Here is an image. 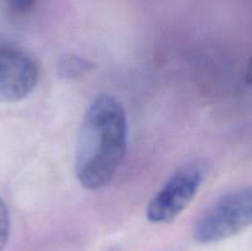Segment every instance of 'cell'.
Returning <instances> with one entry per match:
<instances>
[{"mask_svg": "<svg viewBox=\"0 0 252 251\" xmlns=\"http://www.w3.org/2000/svg\"><path fill=\"white\" fill-rule=\"evenodd\" d=\"M128 120L122 102L102 94L89 105L75 145L74 171L79 184L96 191L107 186L126 157Z\"/></svg>", "mask_w": 252, "mask_h": 251, "instance_id": "obj_1", "label": "cell"}, {"mask_svg": "<svg viewBox=\"0 0 252 251\" xmlns=\"http://www.w3.org/2000/svg\"><path fill=\"white\" fill-rule=\"evenodd\" d=\"M252 220V192L240 187L219 197L196 221L193 238L199 244H214L238 235Z\"/></svg>", "mask_w": 252, "mask_h": 251, "instance_id": "obj_2", "label": "cell"}, {"mask_svg": "<svg viewBox=\"0 0 252 251\" xmlns=\"http://www.w3.org/2000/svg\"><path fill=\"white\" fill-rule=\"evenodd\" d=\"M208 170L209 164L203 159L189 160L177 167L148 203V220L155 224L176 220L198 193Z\"/></svg>", "mask_w": 252, "mask_h": 251, "instance_id": "obj_3", "label": "cell"}, {"mask_svg": "<svg viewBox=\"0 0 252 251\" xmlns=\"http://www.w3.org/2000/svg\"><path fill=\"white\" fill-rule=\"evenodd\" d=\"M38 83V68L29 54L0 46V102H19L32 94Z\"/></svg>", "mask_w": 252, "mask_h": 251, "instance_id": "obj_4", "label": "cell"}, {"mask_svg": "<svg viewBox=\"0 0 252 251\" xmlns=\"http://www.w3.org/2000/svg\"><path fill=\"white\" fill-rule=\"evenodd\" d=\"M93 68V63L79 56H68L62 59L58 66V73L62 78L74 79L83 76Z\"/></svg>", "mask_w": 252, "mask_h": 251, "instance_id": "obj_5", "label": "cell"}, {"mask_svg": "<svg viewBox=\"0 0 252 251\" xmlns=\"http://www.w3.org/2000/svg\"><path fill=\"white\" fill-rule=\"evenodd\" d=\"M10 228H11V219H10L9 209L5 202L0 198V251L4 250L9 241Z\"/></svg>", "mask_w": 252, "mask_h": 251, "instance_id": "obj_6", "label": "cell"}, {"mask_svg": "<svg viewBox=\"0 0 252 251\" xmlns=\"http://www.w3.org/2000/svg\"><path fill=\"white\" fill-rule=\"evenodd\" d=\"M38 0H5L7 9L17 16H25L36 7Z\"/></svg>", "mask_w": 252, "mask_h": 251, "instance_id": "obj_7", "label": "cell"}, {"mask_svg": "<svg viewBox=\"0 0 252 251\" xmlns=\"http://www.w3.org/2000/svg\"><path fill=\"white\" fill-rule=\"evenodd\" d=\"M108 251H121L120 249H117V248H113V249H111V250H108Z\"/></svg>", "mask_w": 252, "mask_h": 251, "instance_id": "obj_8", "label": "cell"}]
</instances>
